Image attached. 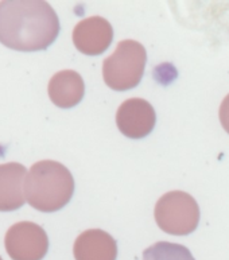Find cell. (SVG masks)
<instances>
[{"label": "cell", "mask_w": 229, "mask_h": 260, "mask_svg": "<svg viewBox=\"0 0 229 260\" xmlns=\"http://www.w3.org/2000/svg\"><path fill=\"white\" fill-rule=\"evenodd\" d=\"M59 34V19L39 0L0 2V43L18 51L46 50Z\"/></svg>", "instance_id": "6da1fadb"}, {"label": "cell", "mask_w": 229, "mask_h": 260, "mask_svg": "<svg viewBox=\"0 0 229 260\" xmlns=\"http://www.w3.org/2000/svg\"><path fill=\"white\" fill-rule=\"evenodd\" d=\"M74 193V179L62 163L39 160L32 165L24 183L28 204L45 213L62 209Z\"/></svg>", "instance_id": "7a4b0ae2"}, {"label": "cell", "mask_w": 229, "mask_h": 260, "mask_svg": "<svg viewBox=\"0 0 229 260\" xmlns=\"http://www.w3.org/2000/svg\"><path fill=\"white\" fill-rule=\"evenodd\" d=\"M147 62V51L142 43L124 39L116 50L104 59L103 77L113 90H129L140 84Z\"/></svg>", "instance_id": "3957f363"}, {"label": "cell", "mask_w": 229, "mask_h": 260, "mask_svg": "<svg viewBox=\"0 0 229 260\" xmlns=\"http://www.w3.org/2000/svg\"><path fill=\"white\" fill-rule=\"evenodd\" d=\"M154 216L156 224L163 232L175 236H186L197 229L200 208L190 194L174 190L158 200Z\"/></svg>", "instance_id": "277c9868"}, {"label": "cell", "mask_w": 229, "mask_h": 260, "mask_svg": "<svg viewBox=\"0 0 229 260\" xmlns=\"http://www.w3.org/2000/svg\"><path fill=\"white\" fill-rule=\"evenodd\" d=\"M4 245L12 260H42L49 251V239L41 225L22 221L8 229Z\"/></svg>", "instance_id": "5b68a950"}, {"label": "cell", "mask_w": 229, "mask_h": 260, "mask_svg": "<svg viewBox=\"0 0 229 260\" xmlns=\"http://www.w3.org/2000/svg\"><path fill=\"white\" fill-rule=\"evenodd\" d=\"M155 123V109L143 99H128L117 109V127L123 135L131 139H142L150 135Z\"/></svg>", "instance_id": "8992f818"}, {"label": "cell", "mask_w": 229, "mask_h": 260, "mask_svg": "<svg viewBox=\"0 0 229 260\" xmlns=\"http://www.w3.org/2000/svg\"><path fill=\"white\" fill-rule=\"evenodd\" d=\"M113 41V28L108 20L101 16H90L76 24L73 30V43L82 54H103Z\"/></svg>", "instance_id": "52a82bcc"}, {"label": "cell", "mask_w": 229, "mask_h": 260, "mask_svg": "<svg viewBox=\"0 0 229 260\" xmlns=\"http://www.w3.org/2000/svg\"><path fill=\"white\" fill-rule=\"evenodd\" d=\"M27 170L16 162L0 165V212H12L26 202L24 183Z\"/></svg>", "instance_id": "ba28073f"}, {"label": "cell", "mask_w": 229, "mask_h": 260, "mask_svg": "<svg viewBox=\"0 0 229 260\" xmlns=\"http://www.w3.org/2000/svg\"><path fill=\"white\" fill-rule=\"evenodd\" d=\"M76 260H116L117 243L101 229H88L76 239L73 247Z\"/></svg>", "instance_id": "9c48e42d"}, {"label": "cell", "mask_w": 229, "mask_h": 260, "mask_svg": "<svg viewBox=\"0 0 229 260\" xmlns=\"http://www.w3.org/2000/svg\"><path fill=\"white\" fill-rule=\"evenodd\" d=\"M49 98L53 104L62 109L73 108L85 94V84L77 72L61 70L50 78Z\"/></svg>", "instance_id": "30bf717a"}, {"label": "cell", "mask_w": 229, "mask_h": 260, "mask_svg": "<svg viewBox=\"0 0 229 260\" xmlns=\"http://www.w3.org/2000/svg\"><path fill=\"white\" fill-rule=\"evenodd\" d=\"M143 260H195L185 245L159 241L143 252Z\"/></svg>", "instance_id": "8fae6325"}, {"label": "cell", "mask_w": 229, "mask_h": 260, "mask_svg": "<svg viewBox=\"0 0 229 260\" xmlns=\"http://www.w3.org/2000/svg\"><path fill=\"white\" fill-rule=\"evenodd\" d=\"M218 116H220L221 125L229 134V94L228 96H225V99L222 100L221 105H220V112H218Z\"/></svg>", "instance_id": "7c38bea8"}, {"label": "cell", "mask_w": 229, "mask_h": 260, "mask_svg": "<svg viewBox=\"0 0 229 260\" xmlns=\"http://www.w3.org/2000/svg\"><path fill=\"white\" fill-rule=\"evenodd\" d=\"M0 260H3V259H2V256H0Z\"/></svg>", "instance_id": "4fadbf2b"}]
</instances>
